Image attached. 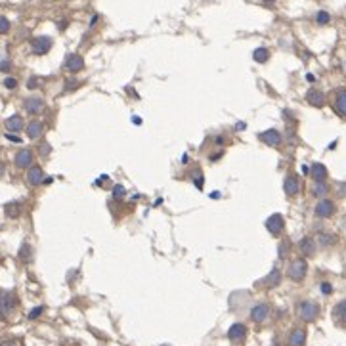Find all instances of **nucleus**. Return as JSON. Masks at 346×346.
<instances>
[{"mask_svg": "<svg viewBox=\"0 0 346 346\" xmlns=\"http://www.w3.org/2000/svg\"><path fill=\"white\" fill-rule=\"evenodd\" d=\"M15 308V296L10 291H0V319H8Z\"/></svg>", "mask_w": 346, "mask_h": 346, "instance_id": "obj_1", "label": "nucleus"}, {"mask_svg": "<svg viewBox=\"0 0 346 346\" xmlns=\"http://www.w3.org/2000/svg\"><path fill=\"white\" fill-rule=\"evenodd\" d=\"M299 316H301L302 322H308L310 324V322H314V319L319 316V306L312 301L301 302V306H299Z\"/></svg>", "mask_w": 346, "mask_h": 346, "instance_id": "obj_2", "label": "nucleus"}, {"mask_svg": "<svg viewBox=\"0 0 346 346\" xmlns=\"http://www.w3.org/2000/svg\"><path fill=\"white\" fill-rule=\"evenodd\" d=\"M306 270H308L306 262H304L302 258H296V260H293V262H291V266H289L287 276L293 279V281H302V279H304V276H306Z\"/></svg>", "mask_w": 346, "mask_h": 346, "instance_id": "obj_3", "label": "nucleus"}, {"mask_svg": "<svg viewBox=\"0 0 346 346\" xmlns=\"http://www.w3.org/2000/svg\"><path fill=\"white\" fill-rule=\"evenodd\" d=\"M333 107L340 117L346 119V88H340L333 94Z\"/></svg>", "mask_w": 346, "mask_h": 346, "instance_id": "obj_4", "label": "nucleus"}, {"mask_svg": "<svg viewBox=\"0 0 346 346\" xmlns=\"http://www.w3.org/2000/svg\"><path fill=\"white\" fill-rule=\"evenodd\" d=\"M84 67V60L79 56V54H71L65 58V63H63V69L69 71V73H77V71H81Z\"/></svg>", "mask_w": 346, "mask_h": 346, "instance_id": "obj_5", "label": "nucleus"}, {"mask_svg": "<svg viewBox=\"0 0 346 346\" xmlns=\"http://www.w3.org/2000/svg\"><path fill=\"white\" fill-rule=\"evenodd\" d=\"M283 226H285V220H283V216H281V214H271L270 218L266 220V228H268V232L274 233V235L281 233Z\"/></svg>", "mask_w": 346, "mask_h": 346, "instance_id": "obj_6", "label": "nucleus"}, {"mask_svg": "<svg viewBox=\"0 0 346 346\" xmlns=\"http://www.w3.org/2000/svg\"><path fill=\"white\" fill-rule=\"evenodd\" d=\"M228 337H230V340H233V342H243V340L247 339V327L243 324L232 325L230 331H228Z\"/></svg>", "mask_w": 346, "mask_h": 346, "instance_id": "obj_7", "label": "nucleus"}, {"mask_svg": "<svg viewBox=\"0 0 346 346\" xmlns=\"http://www.w3.org/2000/svg\"><path fill=\"white\" fill-rule=\"evenodd\" d=\"M50 48H52V38L50 37H37L33 40V52L38 54V56L46 54Z\"/></svg>", "mask_w": 346, "mask_h": 346, "instance_id": "obj_8", "label": "nucleus"}, {"mask_svg": "<svg viewBox=\"0 0 346 346\" xmlns=\"http://www.w3.org/2000/svg\"><path fill=\"white\" fill-rule=\"evenodd\" d=\"M306 102H308L310 106L314 107H324L325 106V96L322 90H317V88H310L306 92Z\"/></svg>", "mask_w": 346, "mask_h": 346, "instance_id": "obj_9", "label": "nucleus"}, {"mask_svg": "<svg viewBox=\"0 0 346 346\" xmlns=\"http://www.w3.org/2000/svg\"><path fill=\"white\" fill-rule=\"evenodd\" d=\"M333 212H335V203L329 201V199H322L316 205V214L319 218H327V216H331Z\"/></svg>", "mask_w": 346, "mask_h": 346, "instance_id": "obj_10", "label": "nucleus"}, {"mask_svg": "<svg viewBox=\"0 0 346 346\" xmlns=\"http://www.w3.org/2000/svg\"><path fill=\"white\" fill-rule=\"evenodd\" d=\"M306 342V331L302 327H296L291 331L289 335V340H287V346H304Z\"/></svg>", "mask_w": 346, "mask_h": 346, "instance_id": "obj_11", "label": "nucleus"}, {"mask_svg": "<svg viewBox=\"0 0 346 346\" xmlns=\"http://www.w3.org/2000/svg\"><path fill=\"white\" fill-rule=\"evenodd\" d=\"M42 107H44V102H42V98H38V96H33V98L25 100V111H27V113L37 115L42 111Z\"/></svg>", "mask_w": 346, "mask_h": 346, "instance_id": "obj_12", "label": "nucleus"}, {"mask_svg": "<svg viewBox=\"0 0 346 346\" xmlns=\"http://www.w3.org/2000/svg\"><path fill=\"white\" fill-rule=\"evenodd\" d=\"M31 163H33V151L31 150L17 151V155H15V166L17 168H27V166H31Z\"/></svg>", "mask_w": 346, "mask_h": 346, "instance_id": "obj_13", "label": "nucleus"}, {"mask_svg": "<svg viewBox=\"0 0 346 346\" xmlns=\"http://www.w3.org/2000/svg\"><path fill=\"white\" fill-rule=\"evenodd\" d=\"M260 140H262L264 143L271 145V147H278L279 143H281V134H279L278 130L270 128V130H266V132H262V134H260Z\"/></svg>", "mask_w": 346, "mask_h": 346, "instance_id": "obj_14", "label": "nucleus"}, {"mask_svg": "<svg viewBox=\"0 0 346 346\" xmlns=\"http://www.w3.org/2000/svg\"><path fill=\"white\" fill-rule=\"evenodd\" d=\"M27 182L31 186H38L44 182V170L40 166H31L29 172H27Z\"/></svg>", "mask_w": 346, "mask_h": 346, "instance_id": "obj_15", "label": "nucleus"}, {"mask_svg": "<svg viewBox=\"0 0 346 346\" xmlns=\"http://www.w3.org/2000/svg\"><path fill=\"white\" fill-rule=\"evenodd\" d=\"M268 314H270V308H268L266 304H258V306H255L253 312H251V319L256 322V324H262L264 319L268 317Z\"/></svg>", "mask_w": 346, "mask_h": 346, "instance_id": "obj_16", "label": "nucleus"}, {"mask_svg": "<svg viewBox=\"0 0 346 346\" xmlns=\"http://www.w3.org/2000/svg\"><path fill=\"white\" fill-rule=\"evenodd\" d=\"M283 189H285L287 195H296L299 189H301V182H299V178H296V176H287L285 184H283Z\"/></svg>", "mask_w": 346, "mask_h": 346, "instance_id": "obj_17", "label": "nucleus"}, {"mask_svg": "<svg viewBox=\"0 0 346 346\" xmlns=\"http://www.w3.org/2000/svg\"><path fill=\"white\" fill-rule=\"evenodd\" d=\"M333 317H335V322L339 325H344L346 327V301H340L335 310H333Z\"/></svg>", "mask_w": 346, "mask_h": 346, "instance_id": "obj_18", "label": "nucleus"}, {"mask_svg": "<svg viewBox=\"0 0 346 346\" xmlns=\"http://www.w3.org/2000/svg\"><path fill=\"white\" fill-rule=\"evenodd\" d=\"M310 174H312V178L316 182H325V178H327V168H325L322 163H316V165H312V168H310Z\"/></svg>", "mask_w": 346, "mask_h": 346, "instance_id": "obj_19", "label": "nucleus"}, {"mask_svg": "<svg viewBox=\"0 0 346 346\" xmlns=\"http://www.w3.org/2000/svg\"><path fill=\"white\" fill-rule=\"evenodd\" d=\"M42 122H38V120H31L29 125H27V136H29L31 140H37L38 136H42Z\"/></svg>", "mask_w": 346, "mask_h": 346, "instance_id": "obj_20", "label": "nucleus"}, {"mask_svg": "<svg viewBox=\"0 0 346 346\" xmlns=\"http://www.w3.org/2000/svg\"><path fill=\"white\" fill-rule=\"evenodd\" d=\"M6 128L10 130V132H19V130L23 128L21 115H14V117H10V119L6 120Z\"/></svg>", "mask_w": 346, "mask_h": 346, "instance_id": "obj_21", "label": "nucleus"}, {"mask_svg": "<svg viewBox=\"0 0 346 346\" xmlns=\"http://www.w3.org/2000/svg\"><path fill=\"white\" fill-rule=\"evenodd\" d=\"M301 251L306 256L314 255V253H316V243H314V239H312V237H304V239L301 241Z\"/></svg>", "mask_w": 346, "mask_h": 346, "instance_id": "obj_22", "label": "nucleus"}, {"mask_svg": "<svg viewBox=\"0 0 346 346\" xmlns=\"http://www.w3.org/2000/svg\"><path fill=\"white\" fill-rule=\"evenodd\" d=\"M253 58H255V61H258V63H266V61L270 60V52H268L266 48H256L255 52H253Z\"/></svg>", "mask_w": 346, "mask_h": 346, "instance_id": "obj_23", "label": "nucleus"}, {"mask_svg": "<svg viewBox=\"0 0 346 346\" xmlns=\"http://www.w3.org/2000/svg\"><path fill=\"white\" fill-rule=\"evenodd\" d=\"M279 279H281V274H279V270H271L270 276L264 279V285H266V287H276L279 283Z\"/></svg>", "mask_w": 346, "mask_h": 346, "instance_id": "obj_24", "label": "nucleus"}, {"mask_svg": "<svg viewBox=\"0 0 346 346\" xmlns=\"http://www.w3.org/2000/svg\"><path fill=\"white\" fill-rule=\"evenodd\" d=\"M6 216H12V218H15V216H19V211H21V205L19 203H10L6 205Z\"/></svg>", "mask_w": 346, "mask_h": 346, "instance_id": "obj_25", "label": "nucleus"}, {"mask_svg": "<svg viewBox=\"0 0 346 346\" xmlns=\"http://www.w3.org/2000/svg\"><path fill=\"white\" fill-rule=\"evenodd\" d=\"M327 191H329V188H327V184H325V182H316V186H314V189H312V193H314L316 197H324Z\"/></svg>", "mask_w": 346, "mask_h": 346, "instance_id": "obj_26", "label": "nucleus"}, {"mask_svg": "<svg viewBox=\"0 0 346 346\" xmlns=\"http://www.w3.org/2000/svg\"><path fill=\"white\" fill-rule=\"evenodd\" d=\"M19 258H21L23 262H29L31 260V245L23 243L21 249H19Z\"/></svg>", "mask_w": 346, "mask_h": 346, "instance_id": "obj_27", "label": "nucleus"}, {"mask_svg": "<svg viewBox=\"0 0 346 346\" xmlns=\"http://www.w3.org/2000/svg\"><path fill=\"white\" fill-rule=\"evenodd\" d=\"M10 31V21H8L4 15H0V35H4Z\"/></svg>", "mask_w": 346, "mask_h": 346, "instance_id": "obj_28", "label": "nucleus"}, {"mask_svg": "<svg viewBox=\"0 0 346 346\" xmlns=\"http://www.w3.org/2000/svg\"><path fill=\"white\" fill-rule=\"evenodd\" d=\"M329 19H331V17H329V14H327V12H319V14H317V23H319V25L329 23Z\"/></svg>", "mask_w": 346, "mask_h": 346, "instance_id": "obj_29", "label": "nucleus"}, {"mask_svg": "<svg viewBox=\"0 0 346 346\" xmlns=\"http://www.w3.org/2000/svg\"><path fill=\"white\" fill-rule=\"evenodd\" d=\"M69 84H65V90H75V88H79L81 86V81H77V79H73V81H67Z\"/></svg>", "mask_w": 346, "mask_h": 346, "instance_id": "obj_30", "label": "nucleus"}, {"mask_svg": "<svg viewBox=\"0 0 346 346\" xmlns=\"http://www.w3.org/2000/svg\"><path fill=\"white\" fill-rule=\"evenodd\" d=\"M4 86H6V88H15V86H17V81L12 79V77H8V79H4Z\"/></svg>", "mask_w": 346, "mask_h": 346, "instance_id": "obj_31", "label": "nucleus"}, {"mask_svg": "<svg viewBox=\"0 0 346 346\" xmlns=\"http://www.w3.org/2000/svg\"><path fill=\"white\" fill-rule=\"evenodd\" d=\"M335 237H331V235H322V245H333L335 243Z\"/></svg>", "mask_w": 346, "mask_h": 346, "instance_id": "obj_32", "label": "nucleus"}, {"mask_svg": "<svg viewBox=\"0 0 346 346\" xmlns=\"http://www.w3.org/2000/svg\"><path fill=\"white\" fill-rule=\"evenodd\" d=\"M122 195H125V188H122V186H115L113 197H122Z\"/></svg>", "mask_w": 346, "mask_h": 346, "instance_id": "obj_33", "label": "nucleus"}, {"mask_svg": "<svg viewBox=\"0 0 346 346\" xmlns=\"http://www.w3.org/2000/svg\"><path fill=\"white\" fill-rule=\"evenodd\" d=\"M38 83H40V81H38L37 77H31V79H29V83H27V86H29V88H37V86H38Z\"/></svg>", "mask_w": 346, "mask_h": 346, "instance_id": "obj_34", "label": "nucleus"}, {"mask_svg": "<svg viewBox=\"0 0 346 346\" xmlns=\"http://www.w3.org/2000/svg\"><path fill=\"white\" fill-rule=\"evenodd\" d=\"M40 314H42V306H38V308L33 310V312L29 314V317H31V319H35V317H38Z\"/></svg>", "mask_w": 346, "mask_h": 346, "instance_id": "obj_35", "label": "nucleus"}, {"mask_svg": "<svg viewBox=\"0 0 346 346\" xmlns=\"http://www.w3.org/2000/svg\"><path fill=\"white\" fill-rule=\"evenodd\" d=\"M10 69H12L10 61H0V71H10Z\"/></svg>", "mask_w": 346, "mask_h": 346, "instance_id": "obj_36", "label": "nucleus"}, {"mask_svg": "<svg viewBox=\"0 0 346 346\" xmlns=\"http://www.w3.org/2000/svg\"><path fill=\"white\" fill-rule=\"evenodd\" d=\"M322 291H324L325 294H329L333 291V287L329 285V283H322Z\"/></svg>", "mask_w": 346, "mask_h": 346, "instance_id": "obj_37", "label": "nucleus"}, {"mask_svg": "<svg viewBox=\"0 0 346 346\" xmlns=\"http://www.w3.org/2000/svg\"><path fill=\"white\" fill-rule=\"evenodd\" d=\"M0 346H23L21 342H17V340H6V342H2Z\"/></svg>", "mask_w": 346, "mask_h": 346, "instance_id": "obj_38", "label": "nucleus"}, {"mask_svg": "<svg viewBox=\"0 0 346 346\" xmlns=\"http://www.w3.org/2000/svg\"><path fill=\"white\" fill-rule=\"evenodd\" d=\"M6 138H8V140H12V142H21V140H19L17 136H14V134H8Z\"/></svg>", "mask_w": 346, "mask_h": 346, "instance_id": "obj_39", "label": "nucleus"}, {"mask_svg": "<svg viewBox=\"0 0 346 346\" xmlns=\"http://www.w3.org/2000/svg\"><path fill=\"white\" fill-rule=\"evenodd\" d=\"M48 151H50V145H42V147H40V153H42V155H46Z\"/></svg>", "mask_w": 346, "mask_h": 346, "instance_id": "obj_40", "label": "nucleus"}, {"mask_svg": "<svg viewBox=\"0 0 346 346\" xmlns=\"http://www.w3.org/2000/svg\"><path fill=\"white\" fill-rule=\"evenodd\" d=\"M4 170H6V166H4V163H0V176L4 174Z\"/></svg>", "mask_w": 346, "mask_h": 346, "instance_id": "obj_41", "label": "nucleus"}]
</instances>
